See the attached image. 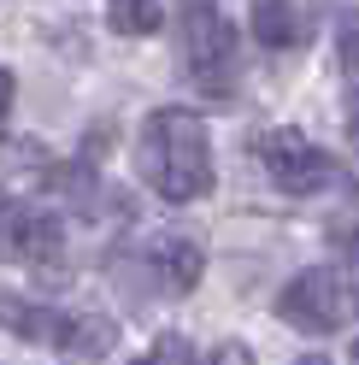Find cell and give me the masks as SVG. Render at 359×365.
I'll use <instances>...</instances> for the list:
<instances>
[{
	"label": "cell",
	"mask_w": 359,
	"mask_h": 365,
	"mask_svg": "<svg viewBox=\"0 0 359 365\" xmlns=\"http://www.w3.org/2000/svg\"><path fill=\"white\" fill-rule=\"evenodd\" d=\"M136 165L142 182L160 200H200L212 189V142H207V118L189 106H160L147 112L142 142H136Z\"/></svg>",
	"instance_id": "6da1fadb"
},
{
	"label": "cell",
	"mask_w": 359,
	"mask_h": 365,
	"mask_svg": "<svg viewBox=\"0 0 359 365\" xmlns=\"http://www.w3.org/2000/svg\"><path fill=\"white\" fill-rule=\"evenodd\" d=\"M277 318L295 324V330H306V336H330V330H342L353 318V283L342 277V271H330V265H312V271H301V277L283 283Z\"/></svg>",
	"instance_id": "7a4b0ae2"
},
{
	"label": "cell",
	"mask_w": 359,
	"mask_h": 365,
	"mask_svg": "<svg viewBox=\"0 0 359 365\" xmlns=\"http://www.w3.org/2000/svg\"><path fill=\"white\" fill-rule=\"evenodd\" d=\"M183 53L207 95H230L236 83V30L212 0H183Z\"/></svg>",
	"instance_id": "3957f363"
},
{
	"label": "cell",
	"mask_w": 359,
	"mask_h": 365,
	"mask_svg": "<svg viewBox=\"0 0 359 365\" xmlns=\"http://www.w3.org/2000/svg\"><path fill=\"white\" fill-rule=\"evenodd\" d=\"M259 165L271 171L283 195H318L330 182V153L318 142H306L301 130H265L259 135Z\"/></svg>",
	"instance_id": "277c9868"
},
{
	"label": "cell",
	"mask_w": 359,
	"mask_h": 365,
	"mask_svg": "<svg viewBox=\"0 0 359 365\" xmlns=\"http://www.w3.org/2000/svg\"><path fill=\"white\" fill-rule=\"evenodd\" d=\"M65 230L53 212L30 207V200H0V259L12 265H59Z\"/></svg>",
	"instance_id": "5b68a950"
},
{
	"label": "cell",
	"mask_w": 359,
	"mask_h": 365,
	"mask_svg": "<svg viewBox=\"0 0 359 365\" xmlns=\"http://www.w3.org/2000/svg\"><path fill=\"white\" fill-rule=\"evenodd\" d=\"M318 36V0H254V41L259 48H306Z\"/></svg>",
	"instance_id": "8992f818"
},
{
	"label": "cell",
	"mask_w": 359,
	"mask_h": 365,
	"mask_svg": "<svg viewBox=\"0 0 359 365\" xmlns=\"http://www.w3.org/2000/svg\"><path fill=\"white\" fill-rule=\"evenodd\" d=\"M0 330H12L18 341H41V348H65V330H71V312L24 301V294L0 289Z\"/></svg>",
	"instance_id": "52a82bcc"
},
{
	"label": "cell",
	"mask_w": 359,
	"mask_h": 365,
	"mask_svg": "<svg viewBox=\"0 0 359 365\" xmlns=\"http://www.w3.org/2000/svg\"><path fill=\"white\" fill-rule=\"evenodd\" d=\"M147 265H153V283L165 294H189L200 283V271H207V254H200V242H189V236H160L147 247Z\"/></svg>",
	"instance_id": "ba28073f"
},
{
	"label": "cell",
	"mask_w": 359,
	"mask_h": 365,
	"mask_svg": "<svg viewBox=\"0 0 359 365\" xmlns=\"http://www.w3.org/2000/svg\"><path fill=\"white\" fill-rule=\"evenodd\" d=\"M112 341H118V324H112V318H71V330H65V354H77V359H106Z\"/></svg>",
	"instance_id": "9c48e42d"
},
{
	"label": "cell",
	"mask_w": 359,
	"mask_h": 365,
	"mask_svg": "<svg viewBox=\"0 0 359 365\" xmlns=\"http://www.w3.org/2000/svg\"><path fill=\"white\" fill-rule=\"evenodd\" d=\"M106 24L118 36H153L165 24V12H160V0H106Z\"/></svg>",
	"instance_id": "30bf717a"
},
{
	"label": "cell",
	"mask_w": 359,
	"mask_h": 365,
	"mask_svg": "<svg viewBox=\"0 0 359 365\" xmlns=\"http://www.w3.org/2000/svg\"><path fill=\"white\" fill-rule=\"evenodd\" d=\"M136 365H207V354H200L189 336H160Z\"/></svg>",
	"instance_id": "8fae6325"
},
{
	"label": "cell",
	"mask_w": 359,
	"mask_h": 365,
	"mask_svg": "<svg viewBox=\"0 0 359 365\" xmlns=\"http://www.w3.org/2000/svg\"><path fill=\"white\" fill-rule=\"evenodd\" d=\"M342 59H348V65H359V6H353V12H342Z\"/></svg>",
	"instance_id": "7c38bea8"
},
{
	"label": "cell",
	"mask_w": 359,
	"mask_h": 365,
	"mask_svg": "<svg viewBox=\"0 0 359 365\" xmlns=\"http://www.w3.org/2000/svg\"><path fill=\"white\" fill-rule=\"evenodd\" d=\"M207 365H254V354L241 348V341H224V348H212V354H207Z\"/></svg>",
	"instance_id": "4fadbf2b"
},
{
	"label": "cell",
	"mask_w": 359,
	"mask_h": 365,
	"mask_svg": "<svg viewBox=\"0 0 359 365\" xmlns=\"http://www.w3.org/2000/svg\"><path fill=\"white\" fill-rule=\"evenodd\" d=\"M12 95H18V77L0 65V118H6V106H12Z\"/></svg>",
	"instance_id": "5bb4252c"
},
{
	"label": "cell",
	"mask_w": 359,
	"mask_h": 365,
	"mask_svg": "<svg viewBox=\"0 0 359 365\" xmlns=\"http://www.w3.org/2000/svg\"><path fill=\"white\" fill-rule=\"evenodd\" d=\"M348 142H353V153H359V112L348 118Z\"/></svg>",
	"instance_id": "9a60e30c"
},
{
	"label": "cell",
	"mask_w": 359,
	"mask_h": 365,
	"mask_svg": "<svg viewBox=\"0 0 359 365\" xmlns=\"http://www.w3.org/2000/svg\"><path fill=\"white\" fill-rule=\"evenodd\" d=\"M295 365H330V359H324V354H306V359H295Z\"/></svg>",
	"instance_id": "2e32d148"
},
{
	"label": "cell",
	"mask_w": 359,
	"mask_h": 365,
	"mask_svg": "<svg viewBox=\"0 0 359 365\" xmlns=\"http://www.w3.org/2000/svg\"><path fill=\"white\" fill-rule=\"evenodd\" d=\"M353 365H359V341H353Z\"/></svg>",
	"instance_id": "e0dca14e"
}]
</instances>
